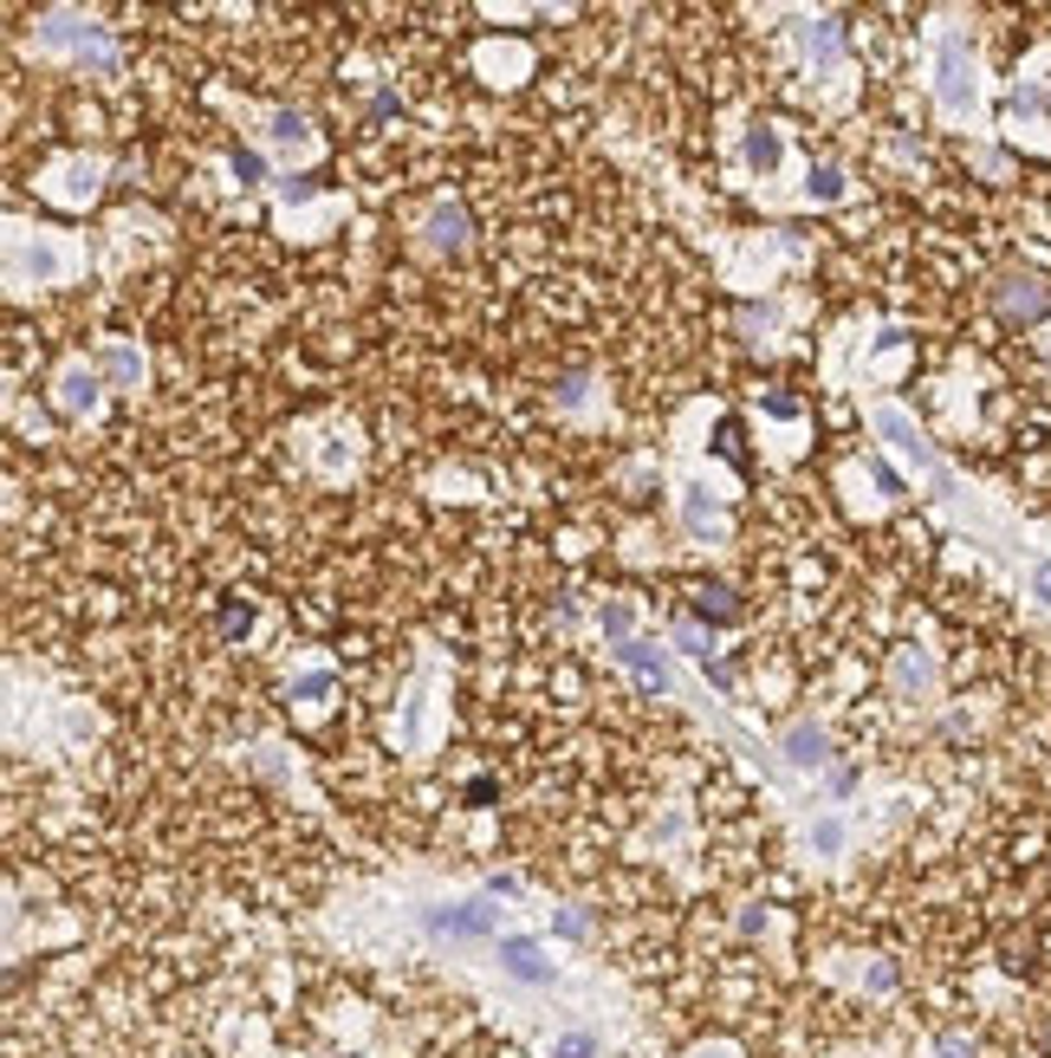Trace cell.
<instances>
[{
  "label": "cell",
  "instance_id": "4fadbf2b",
  "mask_svg": "<svg viewBox=\"0 0 1051 1058\" xmlns=\"http://www.w3.org/2000/svg\"><path fill=\"white\" fill-rule=\"evenodd\" d=\"M805 53H812L818 66H831V59H838V26H831V20H818V26L805 33Z\"/></svg>",
  "mask_w": 1051,
  "mask_h": 1058
},
{
  "label": "cell",
  "instance_id": "277c9868",
  "mask_svg": "<svg viewBox=\"0 0 1051 1058\" xmlns=\"http://www.w3.org/2000/svg\"><path fill=\"white\" fill-rule=\"evenodd\" d=\"M935 71H941V111H968L974 104V71H968V46L961 40H941V53H935Z\"/></svg>",
  "mask_w": 1051,
  "mask_h": 1058
},
{
  "label": "cell",
  "instance_id": "44dd1931",
  "mask_svg": "<svg viewBox=\"0 0 1051 1058\" xmlns=\"http://www.w3.org/2000/svg\"><path fill=\"white\" fill-rule=\"evenodd\" d=\"M104 370H111L118 383H131V377H137V352H124V345H111V352H104Z\"/></svg>",
  "mask_w": 1051,
  "mask_h": 1058
},
{
  "label": "cell",
  "instance_id": "7a4b0ae2",
  "mask_svg": "<svg viewBox=\"0 0 1051 1058\" xmlns=\"http://www.w3.org/2000/svg\"><path fill=\"white\" fill-rule=\"evenodd\" d=\"M422 928H428V935H448V942H488L493 928H500V910H493V896L435 903V910H422Z\"/></svg>",
  "mask_w": 1051,
  "mask_h": 1058
},
{
  "label": "cell",
  "instance_id": "603a6c76",
  "mask_svg": "<svg viewBox=\"0 0 1051 1058\" xmlns=\"http://www.w3.org/2000/svg\"><path fill=\"white\" fill-rule=\"evenodd\" d=\"M604 636H611V643H630V611H624V604H604Z\"/></svg>",
  "mask_w": 1051,
  "mask_h": 1058
},
{
  "label": "cell",
  "instance_id": "d6986e66",
  "mask_svg": "<svg viewBox=\"0 0 1051 1058\" xmlns=\"http://www.w3.org/2000/svg\"><path fill=\"white\" fill-rule=\"evenodd\" d=\"M591 1053H597L591 1033H564V1039H552V1058H591Z\"/></svg>",
  "mask_w": 1051,
  "mask_h": 1058
},
{
  "label": "cell",
  "instance_id": "9a60e30c",
  "mask_svg": "<svg viewBox=\"0 0 1051 1058\" xmlns=\"http://www.w3.org/2000/svg\"><path fill=\"white\" fill-rule=\"evenodd\" d=\"M286 695H292V702H325V695H332V669H312V676H299Z\"/></svg>",
  "mask_w": 1051,
  "mask_h": 1058
},
{
  "label": "cell",
  "instance_id": "8992f818",
  "mask_svg": "<svg viewBox=\"0 0 1051 1058\" xmlns=\"http://www.w3.org/2000/svg\"><path fill=\"white\" fill-rule=\"evenodd\" d=\"M779 747H785V760H792V767H812V773L831 760V740H825V727H818V721L785 727V740H779Z\"/></svg>",
  "mask_w": 1051,
  "mask_h": 1058
},
{
  "label": "cell",
  "instance_id": "6da1fadb",
  "mask_svg": "<svg viewBox=\"0 0 1051 1058\" xmlns=\"http://www.w3.org/2000/svg\"><path fill=\"white\" fill-rule=\"evenodd\" d=\"M993 312H999V319H1013V325L1051 319V280H1046V274H1032V267L999 274V286H993Z\"/></svg>",
  "mask_w": 1051,
  "mask_h": 1058
},
{
  "label": "cell",
  "instance_id": "5bb4252c",
  "mask_svg": "<svg viewBox=\"0 0 1051 1058\" xmlns=\"http://www.w3.org/2000/svg\"><path fill=\"white\" fill-rule=\"evenodd\" d=\"M13 267L33 274V280H53V274H59V254H53V247H33V254H13Z\"/></svg>",
  "mask_w": 1051,
  "mask_h": 1058
},
{
  "label": "cell",
  "instance_id": "d4e9b609",
  "mask_svg": "<svg viewBox=\"0 0 1051 1058\" xmlns=\"http://www.w3.org/2000/svg\"><path fill=\"white\" fill-rule=\"evenodd\" d=\"M870 481H876V488H883V494H903V481H896V475H890V468H883V461H870Z\"/></svg>",
  "mask_w": 1051,
  "mask_h": 1058
},
{
  "label": "cell",
  "instance_id": "30bf717a",
  "mask_svg": "<svg viewBox=\"0 0 1051 1058\" xmlns=\"http://www.w3.org/2000/svg\"><path fill=\"white\" fill-rule=\"evenodd\" d=\"M59 403L66 410H98V370H66L59 377Z\"/></svg>",
  "mask_w": 1051,
  "mask_h": 1058
},
{
  "label": "cell",
  "instance_id": "ba28073f",
  "mask_svg": "<svg viewBox=\"0 0 1051 1058\" xmlns=\"http://www.w3.org/2000/svg\"><path fill=\"white\" fill-rule=\"evenodd\" d=\"M617 662H624V669H636V676H642L649 689H669V669H662V649H649V643H636V636H630V643H617Z\"/></svg>",
  "mask_w": 1051,
  "mask_h": 1058
},
{
  "label": "cell",
  "instance_id": "3957f363",
  "mask_svg": "<svg viewBox=\"0 0 1051 1058\" xmlns=\"http://www.w3.org/2000/svg\"><path fill=\"white\" fill-rule=\"evenodd\" d=\"M493 961L519 981V988H552V961L533 935H493Z\"/></svg>",
  "mask_w": 1051,
  "mask_h": 1058
},
{
  "label": "cell",
  "instance_id": "ac0fdd59",
  "mask_svg": "<svg viewBox=\"0 0 1051 1058\" xmlns=\"http://www.w3.org/2000/svg\"><path fill=\"white\" fill-rule=\"evenodd\" d=\"M812 850H818V857H838V850H843V825H838V818H818V825H812Z\"/></svg>",
  "mask_w": 1051,
  "mask_h": 1058
},
{
  "label": "cell",
  "instance_id": "83f0119b",
  "mask_svg": "<svg viewBox=\"0 0 1051 1058\" xmlns=\"http://www.w3.org/2000/svg\"><path fill=\"white\" fill-rule=\"evenodd\" d=\"M1046 357H1051V338H1046Z\"/></svg>",
  "mask_w": 1051,
  "mask_h": 1058
},
{
  "label": "cell",
  "instance_id": "2e32d148",
  "mask_svg": "<svg viewBox=\"0 0 1051 1058\" xmlns=\"http://www.w3.org/2000/svg\"><path fill=\"white\" fill-rule=\"evenodd\" d=\"M805 189H812L818 202H838V196H843V176H838V169H831V163H818V169L805 176Z\"/></svg>",
  "mask_w": 1051,
  "mask_h": 1058
},
{
  "label": "cell",
  "instance_id": "7c38bea8",
  "mask_svg": "<svg viewBox=\"0 0 1051 1058\" xmlns=\"http://www.w3.org/2000/svg\"><path fill=\"white\" fill-rule=\"evenodd\" d=\"M896 689H903V695H921V689H928V656H915V649L896 656Z\"/></svg>",
  "mask_w": 1051,
  "mask_h": 1058
},
{
  "label": "cell",
  "instance_id": "8fae6325",
  "mask_svg": "<svg viewBox=\"0 0 1051 1058\" xmlns=\"http://www.w3.org/2000/svg\"><path fill=\"white\" fill-rule=\"evenodd\" d=\"M747 163H753L760 176L779 169V131H772V124H753V131H747Z\"/></svg>",
  "mask_w": 1051,
  "mask_h": 1058
},
{
  "label": "cell",
  "instance_id": "484cf974",
  "mask_svg": "<svg viewBox=\"0 0 1051 1058\" xmlns=\"http://www.w3.org/2000/svg\"><path fill=\"white\" fill-rule=\"evenodd\" d=\"M767 416H785V423H792V416H798V403H792V397H767Z\"/></svg>",
  "mask_w": 1051,
  "mask_h": 1058
},
{
  "label": "cell",
  "instance_id": "cb8c5ba5",
  "mask_svg": "<svg viewBox=\"0 0 1051 1058\" xmlns=\"http://www.w3.org/2000/svg\"><path fill=\"white\" fill-rule=\"evenodd\" d=\"M247 624H254V604H247V598L221 611V631H227V636H234V631H247Z\"/></svg>",
  "mask_w": 1051,
  "mask_h": 1058
},
{
  "label": "cell",
  "instance_id": "5b68a950",
  "mask_svg": "<svg viewBox=\"0 0 1051 1058\" xmlns=\"http://www.w3.org/2000/svg\"><path fill=\"white\" fill-rule=\"evenodd\" d=\"M876 435H883L890 448H903V455H909L921 475H935V481H941V461H935V448L921 442V428H915L903 410H890V403H883V410H876Z\"/></svg>",
  "mask_w": 1051,
  "mask_h": 1058
},
{
  "label": "cell",
  "instance_id": "9c48e42d",
  "mask_svg": "<svg viewBox=\"0 0 1051 1058\" xmlns=\"http://www.w3.org/2000/svg\"><path fill=\"white\" fill-rule=\"evenodd\" d=\"M695 617H707V624H740V604H734V591H727V584H701V591H695Z\"/></svg>",
  "mask_w": 1051,
  "mask_h": 1058
},
{
  "label": "cell",
  "instance_id": "4316f807",
  "mask_svg": "<svg viewBox=\"0 0 1051 1058\" xmlns=\"http://www.w3.org/2000/svg\"><path fill=\"white\" fill-rule=\"evenodd\" d=\"M1032 598H1046V604H1051V565H1039V571H1032Z\"/></svg>",
  "mask_w": 1051,
  "mask_h": 1058
},
{
  "label": "cell",
  "instance_id": "52a82bcc",
  "mask_svg": "<svg viewBox=\"0 0 1051 1058\" xmlns=\"http://www.w3.org/2000/svg\"><path fill=\"white\" fill-rule=\"evenodd\" d=\"M428 247H435V254H461V247H468V209H461V202H441V209L428 214Z\"/></svg>",
  "mask_w": 1051,
  "mask_h": 1058
},
{
  "label": "cell",
  "instance_id": "7402d4cb",
  "mask_svg": "<svg viewBox=\"0 0 1051 1058\" xmlns=\"http://www.w3.org/2000/svg\"><path fill=\"white\" fill-rule=\"evenodd\" d=\"M928 1058H974V1039H968V1033H941Z\"/></svg>",
  "mask_w": 1051,
  "mask_h": 1058
},
{
  "label": "cell",
  "instance_id": "ffe728a7",
  "mask_svg": "<svg viewBox=\"0 0 1051 1058\" xmlns=\"http://www.w3.org/2000/svg\"><path fill=\"white\" fill-rule=\"evenodd\" d=\"M552 928H559L564 942H578V935H591V910H559V916H552Z\"/></svg>",
  "mask_w": 1051,
  "mask_h": 1058
},
{
  "label": "cell",
  "instance_id": "e0dca14e",
  "mask_svg": "<svg viewBox=\"0 0 1051 1058\" xmlns=\"http://www.w3.org/2000/svg\"><path fill=\"white\" fill-rule=\"evenodd\" d=\"M273 143H286V149H292V143H312V124H305L299 111H280V118H273Z\"/></svg>",
  "mask_w": 1051,
  "mask_h": 1058
}]
</instances>
